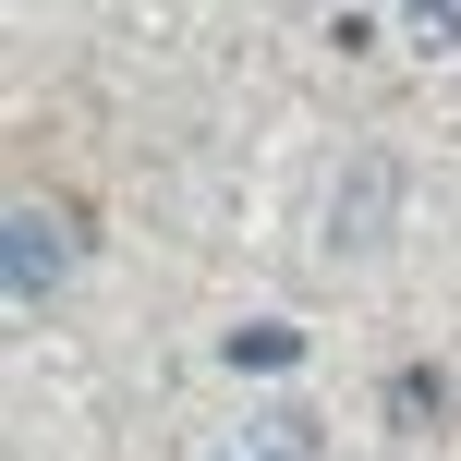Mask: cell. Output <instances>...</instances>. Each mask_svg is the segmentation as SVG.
<instances>
[{
  "label": "cell",
  "mask_w": 461,
  "mask_h": 461,
  "mask_svg": "<svg viewBox=\"0 0 461 461\" xmlns=\"http://www.w3.org/2000/svg\"><path fill=\"white\" fill-rule=\"evenodd\" d=\"M389 207H401V170H389V158H352L340 194H328V243H340V255L389 243Z\"/></svg>",
  "instance_id": "1"
},
{
  "label": "cell",
  "mask_w": 461,
  "mask_h": 461,
  "mask_svg": "<svg viewBox=\"0 0 461 461\" xmlns=\"http://www.w3.org/2000/svg\"><path fill=\"white\" fill-rule=\"evenodd\" d=\"M61 267H73V230L49 207H13V316H37V303L61 292Z\"/></svg>",
  "instance_id": "2"
},
{
  "label": "cell",
  "mask_w": 461,
  "mask_h": 461,
  "mask_svg": "<svg viewBox=\"0 0 461 461\" xmlns=\"http://www.w3.org/2000/svg\"><path fill=\"white\" fill-rule=\"evenodd\" d=\"M401 49H425V61H461V0H401Z\"/></svg>",
  "instance_id": "3"
},
{
  "label": "cell",
  "mask_w": 461,
  "mask_h": 461,
  "mask_svg": "<svg viewBox=\"0 0 461 461\" xmlns=\"http://www.w3.org/2000/svg\"><path fill=\"white\" fill-rule=\"evenodd\" d=\"M255 449L267 461H316V413H303V401H267V413H255Z\"/></svg>",
  "instance_id": "4"
},
{
  "label": "cell",
  "mask_w": 461,
  "mask_h": 461,
  "mask_svg": "<svg viewBox=\"0 0 461 461\" xmlns=\"http://www.w3.org/2000/svg\"><path fill=\"white\" fill-rule=\"evenodd\" d=\"M292 352H303L292 328H230V365H243V376H255V365H292Z\"/></svg>",
  "instance_id": "5"
}]
</instances>
